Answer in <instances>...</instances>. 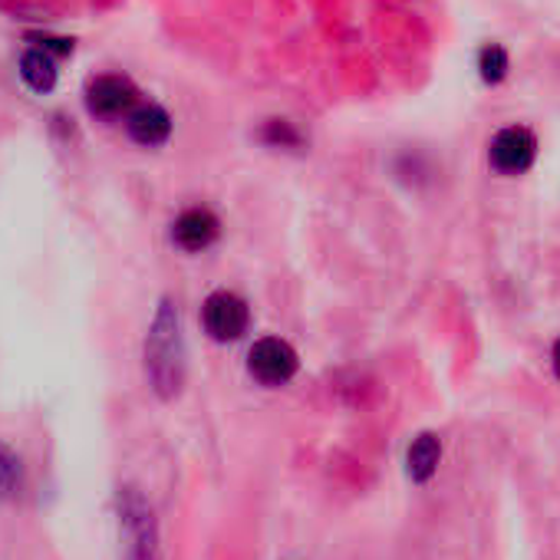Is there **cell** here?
Here are the masks:
<instances>
[{"label":"cell","instance_id":"30bf717a","mask_svg":"<svg viewBox=\"0 0 560 560\" xmlns=\"http://www.w3.org/2000/svg\"><path fill=\"white\" fill-rule=\"evenodd\" d=\"M439 462H442V442L435 432H422L412 439L409 452H406V475L419 485H425L435 471H439Z\"/></svg>","mask_w":560,"mask_h":560},{"label":"cell","instance_id":"277c9868","mask_svg":"<svg viewBox=\"0 0 560 560\" xmlns=\"http://www.w3.org/2000/svg\"><path fill=\"white\" fill-rule=\"evenodd\" d=\"M83 103L96 119H122L139 106V90L122 73H100L86 83Z\"/></svg>","mask_w":560,"mask_h":560},{"label":"cell","instance_id":"52a82bcc","mask_svg":"<svg viewBox=\"0 0 560 560\" xmlns=\"http://www.w3.org/2000/svg\"><path fill=\"white\" fill-rule=\"evenodd\" d=\"M221 234V221L211 208H185L175 221H172V241L175 247H182L185 254H201L208 250Z\"/></svg>","mask_w":560,"mask_h":560},{"label":"cell","instance_id":"5b68a950","mask_svg":"<svg viewBox=\"0 0 560 560\" xmlns=\"http://www.w3.org/2000/svg\"><path fill=\"white\" fill-rule=\"evenodd\" d=\"M201 327L214 343H234L247 334L250 327V311L247 304L231 294V291H214L201 304Z\"/></svg>","mask_w":560,"mask_h":560},{"label":"cell","instance_id":"5bb4252c","mask_svg":"<svg viewBox=\"0 0 560 560\" xmlns=\"http://www.w3.org/2000/svg\"><path fill=\"white\" fill-rule=\"evenodd\" d=\"M31 44L54 54V57H70L73 54V40H63V37H31Z\"/></svg>","mask_w":560,"mask_h":560},{"label":"cell","instance_id":"8992f818","mask_svg":"<svg viewBox=\"0 0 560 560\" xmlns=\"http://www.w3.org/2000/svg\"><path fill=\"white\" fill-rule=\"evenodd\" d=\"M537 159V136L527 126H504L488 142V162L498 175H524Z\"/></svg>","mask_w":560,"mask_h":560},{"label":"cell","instance_id":"9a60e30c","mask_svg":"<svg viewBox=\"0 0 560 560\" xmlns=\"http://www.w3.org/2000/svg\"><path fill=\"white\" fill-rule=\"evenodd\" d=\"M550 360H553V373H557V380H560V340L553 343V353H550Z\"/></svg>","mask_w":560,"mask_h":560},{"label":"cell","instance_id":"3957f363","mask_svg":"<svg viewBox=\"0 0 560 560\" xmlns=\"http://www.w3.org/2000/svg\"><path fill=\"white\" fill-rule=\"evenodd\" d=\"M301 370V357L298 350L280 340V337H264L250 347L247 353V373L260 383V386H288Z\"/></svg>","mask_w":560,"mask_h":560},{"label":"cell","instance_id":"7c38bea8","mask_svg":"<svg viewBox=\"0 0 560 560\" xmlns=\"http://www.w3.org/2000/svg\"><path fill=\"white\" fill-rule=\"evenodd\" d=\"M511 70V60H508V50L501 44H485L478 50V77L488 83V86H498Z\"/></svg>","mask_w":560,"mask_h":560},{"label":"cell","instance_id":"9c48e42d","mask_svg":"<svg viewBox=\"0 0 560 560\" xmlns=\"http://www.w3.org/2000/svg\"><path fill=\"white\" fill-rule=\"evenodd\" d=\"M21 80L27 83V90H34L37 96H47L57 90L60 70H57V57L40 50V47H27L21 54Z\"/></svg>","mask_w":560,"mask_h":560},{"label":"cell","instance_id":"6da1fadb","mask_svg":"<svg viewBox=\"0 0 560 560\" xmlns=\"http://www.w3.org/2000/svg\"><path fill=\"white\" fill-rule=\"evenodd\" d=\"M145 380L162 402H175L188 380V347L182 314L172 298H162L145 334Z\"/></svg>","mask_w":560,"mask_h":560},{"label":"cell","instance_id":"7a4b0ae2","mask_svg":"<svg viewBox=\"0 0 560 560\" xmlns=\"http://www.w3.org/2000/svg\"><path fill=\"white\" fill-rule=\"evenodd\" d=\"M116 517H119L122 560H162V534H159L155 508L136 485L119 488Z\"/></svg>","mask_w":560,"mask_h":560},{"label":"cell","instance_id":"4fadbf2b","mask_svg":"<svg viewBox=\"0 0 560 560\" xmlns=\"http://www.w3.org/2000/svg\"><path fill=\"white\" fill-rule=\"evenodd\" d=\"M21 485H24V462L8 442H0V498H14Z\"/></svg>","mask_w":560,"mask_h":560},{"label":"cell","instance_id":"ba28073f","mask_svg":"<svg viewBox=\"0 0 560 560\" xmlns=\"http://www.w3.org/2000/svg\"><path fill=\"white\" fill-rule=\"evenodd\" d=\"M126 132L136 145L159 149L172 139V116L159 103H139L126 116Z\"/></svg>","mask_w":560,"mask_h":560},{"label":"cell","instance_id":"8fae6325","mask_svg":"<svg viewBox=\"0 0 560 560\" xmlns=\"http://www.w3.org/2000/svg\"><path fill=\"white\" fill-rule=\"evenodd\" d=\"M257 139L267 145V149H301L304 145V136L301 129L291 122V119H267L257 132Z\"/></svg>","mask_w":560,"mask_h":560}]
</instances>
